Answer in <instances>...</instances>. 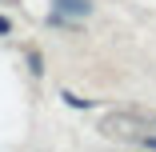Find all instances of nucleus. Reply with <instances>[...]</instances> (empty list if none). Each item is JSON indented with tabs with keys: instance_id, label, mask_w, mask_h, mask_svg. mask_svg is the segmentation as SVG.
Here are the masks:
<instances>
[{
	"instance_id": "39448f33",
	"label": "nucleus",
	"mask_w": 156,
	"mask_h": 152,
	"mask_svg": "<svg viewBox=\"0 0 156 152\" xmlns=\"http://www.w3.org/2000/svg\"><path fill=\"white\" fill-rule=\"evenodd\" d=\"M152 124H156V116H152Z\"/></svg>"
},
{
	"instance_id": "f03ea898",
	"label": "nucleus",
	"mask_w": 156,
	"mask_h": 152,
	"mask_svg": "<svg viewBox=\"0 0 156 152\" xmlns=\"http://www.w3.org/2000/svg\"><path fill=\"white\" fill-rule=\"evenodd\" d=\"M60 100H64L68 108H92V100H84V96H76V92H60Z\"/></svg>"
},
{
	"instance_id": "20e7f679",
	"label": "nucleus",
	"mask_w": 156,
	"mask_h": 152,
	"mask_svg": "<svg viewBox=\"0 0 156 152\" xmlns=\"http://www.w3.org/2000/svg\"><path fill=\"white\" fill-rule=\"evenodd\" d=\"M0 36H12V20H8L4 12H0Z\"/></svg>"
},
{
	"instance_id": "7ed1b4c3",
	"label": "nucleus",
	"mask_w": 156,
	"mask_h": 152,
	"mask_svg": "<svg viewBox=\"0 0 156 152\" xmlns=\"http://www.w3.org/2000/svg\"><path fill=\"white\" fill-rule=\"evenodd\" d=\"M28 68H32V72H36V76H40V72H44V60H40V52H28Z\"/></svg>"
},
{
	"instance_id": "f257e3e1",
	"label": "nucleus",
	"mask_w": 156,
	"mask_h": 152,
	"mask_svg": "<svg viewBox=\"0 0 156 152\" xmlns=\"http://www.w3.org/2000/svg\"><path fill=\"white\" fill-rule=\"evenodd\" d=\"M52 12L68 16V20H84V16H92V0H52Z\"/></svg>"
}]
</instances>
